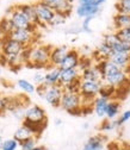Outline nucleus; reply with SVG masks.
<instances>
[{
    "mask_svg": "<svg viewBox=\"0 0 130 150\" xmlns=\"http://www.w3.org/2000/svg\"><path fill=\"white\" fill-rule=\"evenodd\" d=\"M80 78V70L79 69H61L60 73V82L59 85L63 88L66 85L73 82Z\"/></svg>",
    "mask_w": 130,
    "mask_h": 150,
    "instance_id": "obj_17",
    "label": "nucleus"
},
{
    "mask_svg": "<svg viewBox=\"0 0 130 150\" xmlns=\"http://www.w3.org/2000/svg\"><path fill=\"white\" fill-rule=\"evenodd\" d=\"M32 137H35L33 135H32V132L31 131L26 127V126H24V125H22V126H19L16 131H14V134H13V138L18 142V143H22V142H24V141H26V139H30V138H32Z\"/></svg>",
    "mask_w": 130,
    "mask_h": 150,
    "instance_id": "obj_26",
    "label": "nucleus"
},
{
    "mask_svg": "<svg viewBox=\"0 0 130 150\" xmlns=\"http://www.w3.org/2000/svg\"><path fill=\"white\" fill-rule=\"evenodd\" d=\"M32 80H33V83H36L37 86L44 83V74L41 73V71H37V73L33 75Z\"/></svg>",
    "mask_w": 130,
    "mask_h": 150,
    "instance_id": "obj_39",
    "label": "nucleus"
},
{
    "mask_svg": "<svg viewBox=\"0 0 130 150\" xmlns=\"http://www.w3.org/2000/svg\"><path fill=\"white\" fill-rule=\"evenodd\" d=\"M118 129L117 127V124H116V120H110V119H105L102 125L99 126V130L102 132H109V131H112V130H116Z\"/></svg>",
    "mask_w": 130,
    "mask_h": 150,
    "instance_id": "obj_33",
    "label": "nucleus"
},
{
    "mask_svg": "<svg viewBox=\"0 0 130 150\" xmlns=\"http://www.w3.org/2000/svg\"><path fill=\"white\" fill-rule=\"evenodd\" d=\"M38 1L48 5L56 13L63 14L67 18L73 11V1L74 0H38Z\"/></svg>",
    "mask_w": 130,
    "mask_h": 150,
    "instance_id": "obj_10",
    "label": "nucleus"
},
{
    "mask_svg": "<svg viewBox=\"0 0 130 150\" xmlns=\"http://www.w3.org/2000/svg\"><path fill=\"white\" fill-rule=\"evenodd\" d=\"M100 83H102V81L81 80L79 94H80V97L82 99V105L84 104H93V100L98 97Z\"/></svg>",
    "mask_w": 130,
    "mask_h": 150,
    "instance_id": "obj_4",
    "label": "nucleus"
},
{
    "mask_svg": "<svg viewBox=\"0 0 130 150\" xmlns=\"http://www.w3.org/2000/svg\"><path fill=\"white\" fill-rule=\"evenodd\" d=\"M114 26L116 30L125 29L130 26V14L125 13H116L114 16Z\"/></svg>",
    "mask_w": 130,
    "mask_h": 150,
    "instance_id": "obj_24",
    "label": "nucleus"
},
{
    "mask_svg": "<svg viewBox=\"0 0 130 150\" xmlns=\"http://www.w3.org/2000/svg\"><path fill=\"white\" fill-rule=\"evenodd\" d=\"M80 79L86 81H102V74L96 63L85 68L80 73Z\"/></svg>",
    "mask_w": 130,
    "mask_h": 150,
    "instance_id": "obj_16",
    "label": "nucleus"
},
{
    "mask_svg": "<svg viewBox=\"0 0 130 150\" xmlns=\"http://www.w3.org/2000/svg\"><path fill=\"white\" fill-rule=\"evenodd\" d=\"M63 88L60 85H53V86H47L44 91L43 99L53 107H60L61 104V98L63 94Z\"/></svg>",
    "mask_w": 130,
    "mask_h": 150,
    "instance_id": "obj_8",
    "label": "nucleus"
},
{
    "mask_svg": "<svg viewBox=\"0 0 130 150\" xmlns=\"http://www.w3.org/2000/svg\"><path fill=\"white\" fill-rule=\"evenodd\" d=\"M106 0H79L80 4H87V5H93V6H102Z\"/></svg>",
    "mask_w": 130,
    "mask_h": 150,
    "instance_id": "obj_40",
    "label": "nucleus"
},
{
    "mask_svg": "<svg viewBox=\"0 0 130 150\" xmlns=\"http://www.w3.org/2000/svg\"><path fill=\"white\" fill-rule=\"evenodd\" d=\"M14 30L11 21L7 17H4L1 21H0V36H10V33Z\"/></svg>",
    "mask_w": 130,
    "mask_h": 150,
    "instance_id": "obj_28",
    "label": "nucleus"
},
{
    "mask_svg": "<svg viewBox=\"0 0 130 150\" xmlns=\"http://www.w3.org/2000/svg\"><path fill=\"white\" fill-rule=\"evenodd\" d=\"M94 19V17H86L84 18L82 21V24H81V31L86 32V33H91L92 30H91V22Z\"/></svg>",
    "mask_w": 130,
    "mask_h": 150,
    "instance_id": "obj_38",
    "label": "nucleus"
},
{
    "mask_svg": "<svg viewBox=\"0 0 130 150\" xmlns=\"http://www.w3.org/2000/svg\"><path fill=\"white\" fill-rule=\"evenodd\" d=\"M103 82H106V83H109L111 86H114L115 88H118V87L125 86V83L130 82V76H129V75L125 71H123L121 69L117 73H115L114 75H111L110 78L105 79Z\"/></svg>",
    "mask_w": 130,
    "mask_h": 150,
    "instance_id": "obj_14",
    "label": "nucleus"
},
{
    "mask_svg": "<svg viewBox=\"0 0 130 150\" xmlns=\"http://www.w3.org/2000/svg\"><path fill=\"white\" fill-rule=\"evenodd\" d=\"M119 112H121V103H119V100H116V99L109 100L107 107H106V113H105L106 119L114 120L119 115Z\"/></svg>",
    "mask_w": 130,
    "mask_h": 150,
    "instance_id": "obj_22",
    "label": "nucleus"
},
{
    "mask_svg": "<svg viewBox=\"0 0 130 150\" xmlns=\"http://www.w3.org/2000/svg\"><path fill=\"white\" fill-rule=\"evenodd\" d=\"M6 17L11 21L14 29H28V30H31V31H37V29H38L36 25L30 23V21L26 18V16L17 6L11 7L9 10Z\"/></svg>",
    "mask_w": 130,
    "mask_h": 150,
    "instance_id": "obj_3",
    "label": "nucleus"
},
{
    "mask_svg": "<svg viewBox=\"0 0 130 150\" xmlns=\"http://www.w3.org/2000/svg\"><path fill=\"white\" fill-rule=\"evenodd\" d=\"M112 55H114V50L111 49L107 44H105L103 42L93 51L92 60H94L96 62H99V61H103V60H110L111 57H112Z\"/></svg>",
    "mask_w": 130,
    "mask_h": 150,
    "instance_id": "obj_15",
    "label": "nucleus"
},
{
    "mask_svg": "<svg viewBox=\"0 0 130 150\" xmlns=\"http://www.w3.org/2000/svg\"><path fill=\"white\" fill-rule=\"evenodd\" d=\"M3 59H4V56H3V52H1V50H0V63L3 62Z\"/></svg>",
    "mask_w": 130,
    "mask_h": 150,
    "instance_id": "obj_46",
    "label": "nucleus"
},
{
    "mask_svg": "<svg viewBox=\"0 0 130 150\" xmlns=\"http://www.w3.org/2000/svg\"><path fill=\"white\" fill-rule=\"evenodd\" d=\"M110 60L119 69L125 70L130 66V52H115Z\"/></svg>",
    "mask_w": 130,
    "mask_h": 150,
    "instance_id": "obj_19",
    "label": "nucleus"
},
{
    "mask_svg": "<svg viewBox=\"0 0 130 150\" xmlns=\"http://www.w3.org/2000/svg\"><path fill=\"white\" fill-rule=\"evenodd\" d=\"M80 83H81V79H77L74 80L73 82L66 85L63 87V91L65 92H70V93H79L80 92Z\"/></svg>",
    "mask_w": 130,
    "mask_h": 150,
    "instance_id": "obj_34",
    "label": "nucleus"
},
{
    "mask_svg": "<svg viewBox=\"0 0 130 150\" xmlns=\"http://www.w3.org/2000/svg\"><path fill=\"white\" fill-rule=\"evenodd\" d=\"M32 150H45V148H44V146H42V145H36Z\"/></svg>",
    "mask_w": 130,
    "mask_h": 150,
    "instance_id": "obj_43",
    "label": "nucleus"
},
{
    "mask_svg": "<svg viewBox=\"0 0 130 150\" xmlns=\"http://www.w3.org/2000/svg\"><path fill=\"white\" fill-rule=\"evenodd\" d=\"M129 29H130V26H129Z\"/></svg>",
    "mask_w": 130,
    "mask_h": 150,
    "instance_id": "obj_48",
    "label": "nucleus"
},
{
    "mask_svg": "<svg viewBox=\"0 0 130 150\" xmlns=\"http://www.w3.org/2000/svg\"><path fill=\"white\" fill-rule=\"evenodd\" d=\"M115 93H116V88L114 86H111V85L102 81L100 88H99V92H98V97L104 98L106 100H111V99L115 98Z\"/></svg>",
    "mask_w": 130,
    "mask_h": 150,
    "instance_id": "obj_25",
    "label": "nucleus"
},
{
    "mask_svg": "<svg viewBox=\"0 0 130 150\" xmlns=\"http://www.w3.org/2000/svg\"><path fill=\"white\" fill-rule=\"evenodd\" d=\"M60 73L61 69L59 67H50L47 73H44V85L45 86H53L59 85L60 82Z\"/></svg>",
    "mask_w": 130,
    "mask_h": 150,
    "instance_id": "obj_20",
    "label": "nucleus"
},
{
    "mask_svg": "<svg viewBox=\"0 0 130 150\" xmlns=\"http://www.w3.org/2000/svg\"><path fill=\"white\" fill-rule=\"evenodd\" d=\"M107 103L109 100L104 99V98H100V97H97L94 100H93V112L99 117V118H103L105 117V113H106V107H107Z\"/></svg>",
    "mask_w": 130,
    "mask_h": 150,
    "instance_id": "obj_23",
    "label": "nucleus"
},
{
    "mask_svg": "<svg viewBox=\"0 0 130 150\" xmlns=\"http://www.w3.org/2000/svg\"><path fill=\"white\" fill-rule=\"evenodd\" d=\"M29 123L35 124H48V117L45 113V110L40 105H29L25 108L24 119Z\"/></svg>",
    "mask_w": 130,
    "mask_h": 150,
    "instance_id": "obj_6",
    "label": "nucleus"
},
{
    "mask_svg": "<svg viewBox=\"0 0 130 150\" xmlns=\"http://www.w3.org/2000/svg\"><path fill=\"white\" fill-rule=\"evenodd\" d=\"M68 47L67 45H59L51 48L50 51V66L53 67H59L63 59L66 57V55L68 52Z\"/></svg>",
    "mask_w": 130,
    "mask_h": 150,
    "instance_id": "obj_13",
    "label": "nucleus"
},
{
    "mask_svg": "<svg viewBox=\"0 0 130 150\" xmlns=\"http://www.w3.org/2000/svg\"><path fill=\"white\" fill-rule=\"evenodd\" d=\"M129 119H130V110H128V111H124L123 113H121L119 118L116 120L117 127H121L122 125H124L126 122H129Z\"/></svg>",
    "mask_w": 130,
    "mask_h": 150,
    "instance_id": "obj_37",
    "label": "nucleus"
},
{
    "mask_svg": "<svg viewBox=\"0 0 130 150\" xmlns=\"http://www.w3.org/2000/svg\"><path fill=\"white\" fill-rule=\"evenodd\" d=\"M5 111H6V101H5V97H3L1 94H0V116H1Z\"/></svg>",
    "mask_w": 130,
    "mask_h": 150,
    "instance_id": "obj_41",
    "label": "nucleus"
},
{
    "mask_svg": "<svg viewBox=\"0 0 130 150\" xmlns=\"http://www.w3.org/2000/svg\"><path fill=\"white\" fill-rule=\"evenodd\" d=\"M51 45L41 44V45H32L28 48V62L26 67L35 69H44L50 68V51Z\"/></svg>",
    "mask_w": 130,
    "mask_h": 150,
    "instance_id": "obj_1",
    "label": "nucleus"
},
{
    "mask_svg": "<svg viewBox=\"0 0 130 150\" xmlns=\"http://www.w3.org/2000/svg\"><path fill=\"white\" fill-rule=\"evenodd\" d=\"M0 78H1V67H0Z\"/></svg>",
    "mask_w": 130,
    "mask_h": 150,
    "instance_id": "obj_47",
    "label": "nucleus"
},
{
    "mask_svg": "<svg viewBox=\"0 0 130 150\" xmlns=\"http://www.w3.org/2000/svg\"><path fill=\"white\" fill-rule=\"evenodd\" d=\"M25 48L18 42L13 41L9 36H4L0 38V50L3 52V56L10 55H21Z\"/></svg>",
    "mask_w": 130,
    "mask_h": 150,
    "instance_id": "obj_9",
    "label": "nucleus"
},
{
    "mask_svg": "<svg viewBox=\"0 0 130 150\" xmlns=\"http://www.w3.org/2000/svg\"><path fill=\"white\" fill-rule=\"evenodd\" d=\"M66 19H67L66 16L55 12V16H54L53 21H51V23H50V26H59V25H62V24H65Z\"/></svg>",
    "mask_w": 130,
    "mask_h": 150,
    "instance_id": "obj_36",
    "label": "nucleus"
},
{
    "mask_svg": "<svg viewBox=\"0 0 130 150\" xmlns=\"http://www.w3.org/2000/svg\"><path fill=\"white\" fill-rule=\"evenodd\" d=\"M36 143H37V138L32 137L30 139H26V141L19 143V148H21V150H32L37 145Z\"/></svg>",
    "mask_w": 130,
    "mask_h": 150,
    "instance_id": "obj_35",
    "label": "nucleus"
},
{
    "mask_svg": "<svg viewBox=\"0 0 130 150\" xmlns=\"http://www.w3.org/2000/svg\"><path fill=\"white\" fill-rule=\"evenodd\" d=\"M18 148H19V143L12 137V138L4 139L0 150H18Z\"/></svg>",
    "mask_w": 130,
    "mask_h": 150,
    "instance_id": "obj_31",
    "label": "nucleus"
},
{
    "mask_svg": "<svg viewBox=\"0 0 130 150\" xmlns=\"http://www.w3.org/2000/svg\"><path fill=\"white\" fill-rule=\"evenodd\" d=\"M61 123H62L61 119H56V120H55V124H56V125H61Z\"/></svg>",
    "mask_w": 130,
    "mask_h": 150,
    "instance_id": "obj_44",
    "label": "nucleus"
},
{
    "mask_svg": "<svg viewBox=\"0 0 130 150\" xmlns=\"http://www.w3.org/2000/svg\"><path fill=\"white\" fill-rule=\"evenodd\" d=\"M17 86L24 93H26V94H33L36 92V85H33L32 82H30L26 79H19L17 81Z\"/></svg>",
    "mask_w": 130,
    "mask_h": 150,
    "instance_id": "obj_27",
    "label": "nucleus"
},
{
    "mask_svg": "<svg viewBox=\"0 0 130 150\" xmlns=\"http://www.w3.org/2000/svg\"><path fill=\"white\" fill-rule=\"evenodd\" d=\"M33 5H35L36 14H37V19H38V26L50 25L53 18L55 16V11L41 1H37Z\"/></svg>",
    "mask_w": 130,
    "mask_h": 150,
    "instance_id": "obj_7",
    "label": "nucleus"
},
{
    "mask_svg": "<svg viewBox=\"0 0 130 150\" xmlns=\"http://www.w3.org/2000/svg\"><path fill=\"white\" fill-rule=\"evenodd\" d=\"M82 150H102V149H96V148H91V146H87V145H84Z\"/></svg>",
    "mask_w": 130,
    "mask_h": 150,
    "instance_id": "obj_42",
    "label": "nucleus"
},
{
    "mask_svg": "<svg viewBox=\"0 0 130 150\" xmlns=\"http://www.w3.org/2000/svg\"><path fill=\"white\" fill-rule=\"evenodd\" d=\"M80 54L77 49H69L66 57L59 66L60 69H78L80 62Z\"/></svg>",
    "mask_w": 130,
    "mask_h": 150,
    "instance_id": "obj_11",
    "label": "nucleus"
},
{
    "mask_svg": "<svg viewBox=\"0 0 130 150\" xmlns=\"http://www.w3.org/2000/svg\"><path fill=\"white\" fill-rule=\"evenodd\" d=\"M115 33L117 35L118 40H119L121 42H124V43L130 44V29H129V28L116 30V32H115Z\"/></svg>",
    "mask_w": 130,
    "mask_h": 150,
    "instance_id": "obj_32",
    "label": "nucleus"
},
{
    "mask_svg": "<svg viewBox=\"0 0 130 150\" xmlns=\"http://www.w3.org/2000/svg\"><path fill=\"white\" fill-rule=\"evenodd\" d=\"M100 7L93 6V5H87V4H79V6L75 8V13L79 18H86V17H96L99 14Z\"/></svg>",
    "mask_w": 130,
    "mask_h": 150,
    "instance_id": "obj_18",
    "label": "nucleus"
},
{
    "mask_svg": "<svg viewBox=\"0 0 130 150\" xmlns=\"http://www.w3.org/2000/svg\"><path fill=\"white\" fill-rule=\"evenodd\" d=\"M9 37L22 44L24 48H29L32 47L37 41V31H31L28 29H14Z\"/></svg>",
    "mask_w": 130,
    "mask_h": 150,
    "instance_id": "obj_5",
    "label": "nucleus"
},
{
    "mask_svg": "<svg viewBox=\"0 0 130 150\" xmlns=\"http://www.w3.org/2000/svg\"><path fill=\"white\" fill-rule=\"evenodd\" d=\"M103 42H104L105 44H107L111 49H112V47H115V45L119 42V40H118V37H117V35H116L115 32H109V33L104 35Z\"/></svg>",
    "mask_w": 130,
    "mask_h": 150,
    "instance_id": "obj_30",
    "label": "nucleus"
},
{
    "mask_svg": "<svg viewBox=\"0 0 130 150\" xmlns=\"http://www.w3.org/2000/svg\"><path fill=\"white\" fill-rule=\"evenodd\" d=\"M116 10L118 13L130 14V0H117Z\"/></svg>",
    "mask_w": 130,
    "mask_h": 150,
    "instance_id": "obj_29",
    "label": "nucleus"
},
{
    "mask_svg": "<svg viewBox=\"0 0 130 150\" xmlns=\"http://www.w3.org/2000/svg\"><path fill=\"white\" fill-rule=\"evenodd\" d=\"M3 142H4V138H3L1 135H0V148H1V145H3Z\"/></svg>",
    "mask_w": 130,
    "mask_h": 150,
    "instance_id": "obj_45",
    "label": "nucleus"
},
{
    "mask_svg": "<svg viewBox=\"0 0 130 150\" xmlns=\"http://www.w3.org/2000/svg\"><path fill=\"white\" fill-rule=\"evenodd\" d=\"M82 99L79 93L63 92L60 107L70 116H81Z\"/></svg>",
    "mask_w": 130,
    "mask_h": 150,
    "instance_id": "obj_2",
    "label": "nucleus"
},
{
    "mask_svg": "<svg viewBox=\"0 0 130 150\" xmlns=\"http://www.w3.org/2000/svg\"><path fill=\"white\" fill-rule=\"evenodd\" d=\"M97 64V67L99 68L100 70V74H102V81H104L105 79L110 78L111 75H114L115 73H117L118 70H121L111 60H103V61H99V62H94Z\"/></svg>",
    "mask_w": 130,
    "mask_h": 150,
    "instance_id": "obj_12",
    "label": "nucleus"
},
{
    "mask_svg": "<svg viewBox=\"0 0 130 150\" xmlns=\"http://www.w3.org/2000/svg\"><path fill=\"white\" fill-rule=\"evenodd\" d=\"M17 7L26 16V18L30 21L31 24H33L38 28V19H37V14H36V10H35L33 4H22V5H17Z\"/></svg>",
    "mask_w": 130,
    "mask_h": 150,
    "instance_id": "obj_21",
    "label": "nucleus"
}]
</instances>
